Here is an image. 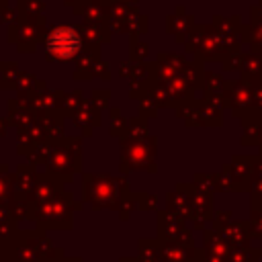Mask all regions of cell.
<instances>
[{"mask_svg":"<svg viewBox=\"0 0 262 262\" xmlns=\"http://www.w3.org/2000/svg\"><path fill=\"white\" fill-rule=\"evenodd\" d=\"M78 47H80V37L74 29H66V27L55 29L47 39V49L57 57H70L78 51Z\"/></svg>","mask_w":262,"mask_h":262,"instance_id":"1","label":"cell"}]
</instances>
